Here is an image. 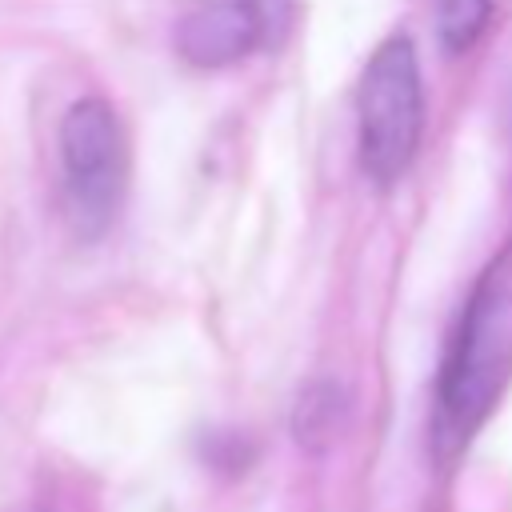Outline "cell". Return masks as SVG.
Returning <instances> with one entry per match:
<instances>
[{
  "mask_svg": "<svg viewBox=\"0 0 512 512\" xmlns=\"http://www.w3.org/2000/svg\"><path fill=\"white\" fill-rule=\"evenodd\" d=\"M356 124L364 176L376 188L396 184L424 136V84L416 44L408 36L396 32L368 56L356 92Z\"/></svg>",
  "mask_w": 512,
  "mask_h": 512,
  "instance_id": "7a4b0ae2",
  "label": "cell"
},
{
  "mask_svg": "<svg viewBox=\"0 0 512 512\" xmlns=\"http://www.w3.org/2000/svg\"><path fill=\"white\" fill-rule=\"evenodd\" d=\"M512 384V240L480 268L456 332L436 376L432 432L444 456L468 440L496 412Z\"/></svg>",
  "mask_w": 512,
  "mask_h": 512,
  "instance_id": "6da1fadb",
  "label": "cell"
},
{
  "mask_svg": "<svg viewBox=\"0 0 512 512\" xmlns=\"http://www.w3.org/2000/svg\"><path fill=\"white\" fill-rule=\"evenodd\" d=\"M336 388L332 384H316L300 396V408H296V432L300 440H316V436H328L336 428Z\"/></svg>",
  "mask_w": 512,
  "mask_h": 512,
  "instance_id": "8992f818",
  "label": "cell"
},
{
  "mask_svg": "<svg viewBox=\"0 0 512 512\" xmlns=\"http://www.w3.org/2000/svg\"><path fill=\"white\" fill-rule=\"evenodd\" d=\"M296 0H196L176 24V52L192 68H228L284 40Z\"/></svg>",
  "mask_w": 512,
  "mask_h": 512,
  "instance_id": "277c9868",
  "label": "cell"
},
{
  "mask_svg": "<svg viewBox=\"0 0 512 512\" xmlns=\"http://www.w3.org/2000/svg\"><path fill=\"white\" fill-rule=\"evenodd\" d=\"M496 0H436V32L448 52H468L488 28Z\"/></svg>",
  "mask_w": 512,
  "mask_h": 512,
  "instance_id": "5b68a950",
  "label": "cell"
},
{
  "mask_svg": "<svg viewBox=\"0 0 512 512\" xmlns=\"http://www.w3.org/2000/svg\"><path fill=\"white\" fill-rule=\"evenodd\" d=\"M60 188L76 236H104L128 192V140L104 96H80L60 120Z\"/></svg>",
  "mask_w": 512,
  "mask_h": 512,
  "instance_id": "3957f363",
  "label": "cell"
}]
</instances>
